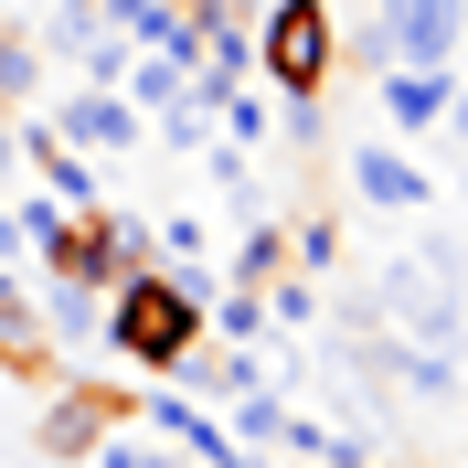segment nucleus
<instances>
[{
  "label": "nucleus",
  "mask_w": 468,
  "mask_h": 468,
  "mask_svg": "<svg viewBox=\"0 0 468 468\" xmlns=\"http://www.w3.org/2000/svg\"><path fill=\"white\" fill-rule=\"evenodd\" d=\"M11 224H22V245L43 256V245L64 234V203H54V192H32V203H11Z\"/></svg>",
  "instance_id": "nucleus-19"
},
{
  "label": "nucleus",
  "mask_w": 468,
  "mask_h": 468,
  "mask_svg": "<svg viewBox=\"0 0 468 468\" xmlns=\"http://www.w3.org/2000/svg\"><path fill=\"white\" fill-rule=\"evenodd\" d=\"M181 86H192V64H181V54H128V75H117V96H128L139 117H160Z\"/></svg>",
  "instance_id": "nucleus-12"
},
{
  "label": "nucleus",
  "mask_w": 468,
  "mask_h": 468,
  "mask_svg": "<svg viewBox=\"0 0 468 468\" xmlns=\"http://www.w3.org/2000/svg\"><path fill=\"white\" fill-rule=\"evenodd\" d=\"M86 468H192V458H181V447H149V437H128V426H117L107 447H86Z\"/></svg>",
  "instance_id": "nucleus-17"
},
{
  "label": "nucleus",
  "mask_w": 468,
  "mask_h": 468,
  "mask_svg": "<svg viewBox=\"0 0 468 468\" xmlns=\"http://www.w3.org/2000/svg\"><path fill=\"white\" fill-rule=\"evenodd\" d=\"M373 32L394 43V64H458V43H468V0H383Z\"/></svg>",
  "instance_id": "nucleus-7"
},
{
  "label": "nucleus",
  "mask_w": 468,
  "mask_h": 468,
  "mask_svg": "<svg viewBox=\"0 0 468 468\" xmlns=\"http://www.w3.org/2000/svg\"><path fill=\"white\" fill-rule=\"evenodd\" d=\"M43 117H54V139L86 149V160H96V149H139V128H149V117L128 107L117 86H75V96H54Z\"/></svg>",
  "instance_id": "nucleus-8"
},
{
  "label": "nucleus",
  "mask_w": 468,
  "mask_h": 468,
  "mask_svg": "<svg viewBox=\"0 0 468 468\" xmlns=\"http://www.w3.org/2000/svg\"><path fill=\"white\" fill-rule=\"evenodd\" d=\"M330 75H341V22H330V0H266V22H256V86L330 96Z\"/></svg>",
  "instance_id": "nucleus-3"
},
{
  "label": "nucleus",
  "mask_w": 468,
  "mask_h": 468,
  "mask_svg": "<svg viewBox=\"0 0 468 468\" xmlns=\"http://www.w3.org/2000/svg\"><path fill=\"white\" fill-rule=\"evenodd\" d=\"M437 128H447V139L468 149V75H447V117H437Z\"/></svg>",
  "instance_id": "nucleus-20"
},
{
  "label": "nucleus",
  "mask_w": 468,
  "mask_h": 468,
  "mask_svg": "<svg viewBox=\"0 0 468 468\" xmlns=\"http://www.w3.org/2000/svg\"><path fill=\"white\" fill-rule=\"evenodd\" d=\"M64 11H96V0H64Z\"/></svg>",
  "instance_id": "nucleus-22"
},
{
  "label": "nucleus",
  "mask_w": 468,
  "mask_h": 468,
  "mask_svg": "<svg viewBox=\"0 0 468 468\" xmlns=\"http://www.w3.org/2000/svg\"><path fill=\"white\" fill-rule=\"evenodd\" d=\"M171 383H192L203 405H234L245 383H266V351H245V341H224V351H192V362H181Z\"/></svg>",
  "instance_id": "nucleus-10"
},
{
  "label": "nucleus",
  "mask_w": 468,
  "mask_h": 468,
  "mask_svg": "<svg viewBox=\"0 0 468 468\" xmlns=\"http://www.w3.org/2000/svg\"><path fill=\"white\" fill-rule=\"evenodd\" d=\"M288 394H277V383H245V394H234V415H224V437L245 447V458H266V447H288Z\"/></svg>",
  "instance_id": "nucleus-11"
},
{
  "label": "nucleus",
  "mask_w": 468,
  "mask_h": 468,
  "mask_svg": "<svg viewBox=\"0 0 468 468\" xmlns=\"http://www.w3.org/2000/svg\"><path fill=\"white\" fill-rule=\"evenodd\" d=\"M266 330H309V320H320V277H298V266H288V277H266Z\"/></svg>",
  "instance_id": "nucleus-16"
},
{
  "label": "nucleus",
  "mask_w": 468,
  "mask_h": 468,
  "mask_svg": "<svg viewBox=\"0 0 468 468\" xmlns=\"http://www.w3.org/2000/svg\"><path fill=\"white\" fill-rule=\"evenodd\" d=\"M96 320H107V298H96V288L43 277V330H54V341H96Z\"/></svg>",
  "instance_id": "nucleus-14"
},
{
  "label": "nucleus",
  "mask_w": 468,
  "mask_h": 468,
  "mask_svg": "<svg viewBox=\"0 0 468 468\" xmlns=\"http://www.w3.org/2000/svg\"><path fill=\"white\" fill-rule=\"evenodd\" d=\"M203 298L213 277H181V266H139V277H117L107 288V320H96V351H117L128 373L171 383L192 351H203Z\"/></svg>",
  "instance_id": "nucleus-1"
},
{
  "label": "nucleus",
  "mask_w": 468,
  "mask_h": 468,
  "mask_svg": "<svg viewBox=\"0 0 468 468\" xmlns=\"http://www.w3.org/2000/svg\"><path fill=\"white\" fill-rule=\"evenodd\" d=\"M351 203L362 213H426L437 203V171H426L405 139H362L351 149Z\"/></svg>",
  "instance_id": "nucleus-6"
},
{
  "label": "nucleus",
  "mask_w": 468,
  "mask_h": 468,
  "mask_svg": "<svg viewBox=\"0 0 468 468\" xmlns=\"http://www.w3.org/2000/svg\"><path fill=\"white\" fill-rule=\"evenodd\" d=\"M447 75H458V64H383V128H394V139L437 128L447 117Z\"/></svg>",
  "instance_id": "nucleus-9"
},
{
  "label": "nucleus",
  "mask_w": 468,
  "mask_h": 468,
  "mask_svg": "<svg viewBox=\"0 0 468 468\" xmlns=\"http://www.w3.org/2000/svg\"><path fill=\"white\" fill-rule=\"evenodd\" d=\"M203 320L224 330V341H245V351H266V341H277V330H266V298H256V288H213V298H203Z\"/></svg>",
  "instance_id": "nucleus-15"
},
{
  "label": "nucleus",
  "mask_w": 468,
  "mask_h": 468,
  "mask_svg": "<svg viewBox=\"0 0 468 468\" xmlns=\"http://www.w3.org/2000/svg\"><path fill=\"white\" fill-rule=\"evenodd\" d=\"M458 341H468V309H458Z\"/></svg>",
  "instance_id": "nucleus-23"
},
{
  "label": "nucleus",
  "mask_w": 468,
  "mask_h": 468,
  "mask_svg": "<svg viewBox=\"0 0 468 468\" xmlns=\"http://www.w3.org/2000/svg\"><path fill=\"white\" fill-rule=\"evenodd\" d=\"M117 426H139V405H128L117 383H54V405H43L32 447H43V458H75V468H86V447H107Z\"/></svg>",
  "instance_id": "nucleus-5"
},
{
  "label": "nucleus",
  "mask_w": 468,
  "mask_h": 468,
  "mask_svg": "<svg viewBox=\"0 0 468 468\" xmlns=\"http://www.w3.org/2000/svg\"><path fill=\"white\" fill-rule=\"evenodd\" d=\"M373 330L383 341H426V351H458V309H468V256L447 245V234H426V245H405L394 266H373Z\"/></svg>",
  "instance_id": "nucleus-2"
},
{
  "label": "nucleus",
  "mask_w": 468,
  "mask_h": 468,
  "mask_svg": "<svg viewBox=\"0 0 468 468\" xmlns=\"http://www.w3.org/2000/svg\"><path fill=\"white\" fill-rule=\"evenodd\" d=\"M458 224H468V149H458Z\"/></svg>",
  "instance_id": "nucleus-21"
},
{
  "label": "nucleus",
  "mask_w": 468,
  "mask_h": 468,
  "mask_svg": "<svg viewBox=\"0 0 468 468\" xmlns=\"http://www.w3.org/2000/svg\"><path fill=\"white\" fill-rule=\"evenodd\" d=\"M266 277H288V224H277V213H245V245H234V288H266Z\"/></svg>",
  "instance_id": "nucleus-13"
},
{
  "label": "nucleus",
  "mask_w": 468,
  "mask_h": 468,
  "mask_svg": "<svg viewBox=\"0 0 468 468\" xmlns=\"http://www.w3.org/2000/svg\"><path fill=\"white\" fill-rule=\"evenodd\" d=\"M32 86H43V43L0 32V96H11V107H32Z\"/></svg>",
  "instance_id": "nucleus-18"
},
{
  "label": "nucleus",
  "mask_w": 468,
  "mask_h": 468,
  "mask_svg": "<svg viewBox=\"0 0 468 468\" xmlns=\"http://www.w3.org/2000/svg\"><path fill=\"white\" fill-rule=\"evenodd\" d=\"M32 266H43V277H75V288H96V298H107L117 277H139V266H160V256H149V224H139V213L86 203V213H64V234H54Z\"/></svg>",
  "instance_id": "nucleus-4"
}]
</instances>
